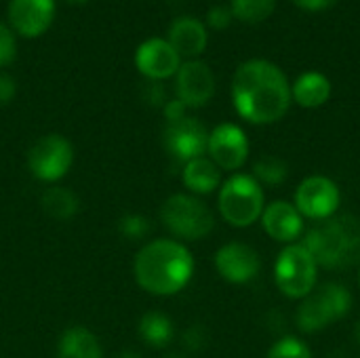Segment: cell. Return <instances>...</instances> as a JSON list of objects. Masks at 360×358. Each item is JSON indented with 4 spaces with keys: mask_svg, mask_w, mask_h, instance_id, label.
Returning <instances> with one entry per match:
<instances>
[{
    "mask_svg": "<svg viewBox=\"0 0 360 358\" xmlns=\"http://www.w3.org/2000/svg\"><path fill=\"white\" fill-rule=\"evenodd\" d=\"M17 55V42H15V34L8 25H4L0 21V68L8 65Z\"/></svg>",
    "mask_w": 360,
    "mask_h": 358,
    "instance_id": "83f0119b",
    "label": "cell"
},
{
    "mask_svg": "<svg viewBox=\"0 0 360 358\" xmlns=\"http://www.w3.org/2000/svg\"><path fill=\"white\" fill-rule=\"evenodd\" d=\"M262 222L268 236L278 243H291L304 230L302 213L295 209V205H289L285 200H276L268 205L262 213Z\"/></svg>",
    "mask_w": 360,
    "mask_h": 358,
    "instance_id": "9a60e30c",
    "label": "cell"
},
{
    "mask_svg": "<svg viewBox=\"0 0 360 358\" xmlns=\"http://www.w3.org/2000/svg\"><path fill=\"white\" fill-rule=\"evenodd\" d=\"M15 93H17V84H15V80H13L8 74L0 72V108H2V106H6V103H11V101H13V97H15Z\"/></svg>",
    "mask_w": 360,
    "mask_h": 358,
    "instance_id": "4dcf8cb0",
    "label": "cell"
},
{
    "mask_svg": "<svg viewBox=\"0 0 360 358\" xmlns=\"http://www.w3.org/2000/svg\"><path fill=\"white\" fill-rule=\"evenodd\" d=\"M316 266L329 270L352 268L360 262V219L354 215L321 219L304 238Z\"/></svg>",
    "mask_w": 360,
    "mask_h": 358,
    "instance_id": "3957f363",
    "label": "cell"
},
{
    "mask_svg": "<svg viewBox=\"0 0 360 358\" xmlns=\"http://www.w3.org/2000/svg\"><path fill=\"white\" fill-rule=\"evenodd\" d=\"M274 6H276V0H232L230 11L240 21L257 23V21H264L266 17H270Z\"/></svg>",
    "mask_w": 360,
    "mask_h": 358,
    "instance_id": "cb8c5ba5",
    "label": "cell"
},
{
    "mask_svg": "<svg viewBox=\"0 0 360 358\" xmlns=\"http://www.w3.org/2000/svg\"><path fill=\"white\" fill-rule=\"evenodd\" d=\"M133 272L143 291L152 295H173L190 283L194 260L181 243L160 238L141 247Z\"/></svg>",
    "mask_w": 360,
    "mask_h": 358,
    "instance_id": "7a4b0ae2",
    "label": "cell"
},
{
    "mask_svg": "<svg viewBox=\"0 0 360 358\" xmlns=\"http://www.w3.org/2000/svg\"><path fill=\"white\" fill-rule=\"evenodd\" d=\"M167 40L179 57H198L207 46V27L194 17H179L171 23Z\"/></svg>",
    "mask_w": 360,
    "mask_h": 358,
    "instance_id": "2e32d148",
    "label": "cell"
},
{
    "mask_svg": "<svg viewBox=\"0 0 360 358\" xmlns=\"http://www.w3.org/2000/svg\"><path fill=\"white\" fill-rule=\"evenodd\" d=\"M143 95H146L148 103H152V106H165V103H167L165 89H162V84H158L156 80H152V84L146 87Z\"/></svg>",
    "mask_w": 360,
    "mask_h": 358,
    "instance_id": "d6a6232c",
    "label": "cell"
},
{
    "mask_svg": "<svg viewBox=\"0 0 360 358\" xmlns=\"http://www.w3.org/2000/svg\"><path fill=\"white\" fill-rule=\"evenodd\" d=\"M160 219L169 228L171 234L186 238V241L205 238L215 226V219L209 207L190 194L169 196L160 209Z\"/></svg>",
    "mask_w": 360,
    "mask_h": 358,
    "instance_id": "5b68a950",
    "label": "cell"
},
{
    "mask_svg": "<svg viewBox=\"0 0 360 358\" xmlns=\"http://www.w3.org/2000/svg\"><path fill=\"white\" fill-rule=\"evenodd\" d=\"M135 65L137 70L150 78V80H162L173 74H177L181 65V57L175 53V49L165 38H150L139 44L135 53Z\"/></svg>",
    "mask_w": 360,
    "mask_h": 358,
    "instance_id": "7c38bea8",
    "label": "cell"
},
{
    "mask_svg": "<svg viewBox=\"0 0 360 358\" xmlns=\"http://www.w3.org/2000/svg\"><path fill=\"white\" fill-rule=\"evenodd\" d=\"M253 175L255 179L268 184V186H278L287 179L289 175V167L283 158L276 156H262L255 167H253Z\"/></svg>",
    "mask_w": 360,
    "mask_h": 358,
    "instance_id": "d4e9b609",
    "label": "cell"
},
{
    "mask_svg": "<svg viewBox=\"0 0 360 358\" xmlns=\"http://www.w3.org/2000/svg\"><path fill=\"white\" fill-rule=\"evenodd\" d=\"M175 80L177 99L186 108H200L205 106L215 93V76L205 61L192 59L179 65Z\"/></svg>",
    "mask_w": 360,
    "mask_h": 358,
    "instance_id": "8fae6325",
    "label": "cell"
},
{
    "mask_svg": "<svg viewBox=\"0 0 360 358\" xmlns=\"http://www.w3.org/2000/svg\"><path fill=\"white\" fill-rule=\"evenodd\" d=\"M139 335L152 348H165L173 340V323L162 312H146L139 321Z\"/></svg>",
    "mask_w": 360,
    "mask_h": 358,
    "instance_id": "44dd1931",
    "label": "cell"
},
{
    "mask_svg": "<svg viewBox=\"0 0 360 358\" xmlns=\"http://www.w3.org/2000/svg\"><path fill=\"white\" fill-rule=\"evenodd\" d=\"M268 358H312V354L304 342L295 338H283L270 348Z\"/></svg>",
    "mask_w": 360,
    "mask_h": 358,
    "instance_id": "4316f807",
    "label": "cell"
},
{
    "mask_svg": "<svg viewBox=\"0 0 360 358\" xmlns=\"http://www.w3.org/2000/svg\"><path fill=\"white\" fill-rule=\"evenodd\" d=\"M219 211L224 219L236 228L255 224L264 213V192L255 177L234 175L219 192Z\"/></svg>",
    "mask_w": 360,
    "mask_h": 358,
    "instance_id": "277c9868",
    "label": "cell"
},
{
    "mask_svg": "<svg viewBox=\"0 0 360 358\" xmlns=\"http://www.w3.org/2000/svg\"><path fill=\"white\" fill-rule=\"evenodd\" d=\"M40 205L44 209V213L57 222H68L72 219L78 209H80V203H78V196L70 190V188H63V186H53V188H46L42 198H40Z\"/></svg>",
    "mask_w": 360,
    "mask_h": 358,
    "instance_id": "ffe728a7",
    "label": "cell"
},
{
    "mask_svg": "<svg viewBox=\"0 0 360 358\" xmlns=\"http://www.w3.org/2000/svg\"><path fill=\"white\" fill-rule=\"evenodd\" d=\"M74 162V148L61 135H44L40 137L27 152V169L30 173L46 184L59 181Z\"/></svg>",
    "mask_w": 360,
    "mask_h": 358,
    "instance_id": "52a82bcc",
    "label": "cell"
},
{
    "mask_svg": "<svg viewBox=\"0 0 360 358\" xmlns=\"http://www.w3.org/2000/svg\"><path fill=\"white\" fill-rule=\"evenodd\" d=\"M55 17V0H11L8 21L11 30L34 38L44 34Z\"/></svg>",
    "mask_w": 360,
    "mask_h": 358,
    "instance_id": "4fadbf2b",
    "label": "cell"
},
{
    "mask_svg": "<svg viewBox=\"0 0 360 358\" xmlns=\"http://www.w3.org/2000/svg\"><path fill=\"white\" fill-rule=\"evenodd\" d=\"M232 99L238 114L255 124H270L285 116L291 103L287 76L266 59L243 63L232 80Z\"/></svg>",
    "mask_w": 360,
    "mask_h": 358,
    "instance_id": "6da1fadb",
    "label": "cell"
},
{
    "mask_svg": "<svg viewBox=\"0 0 360 358\" xmlns=\"http://www.w3.org/2000/svg\"><path fill=\"white\" fill-rule=\"evenodd\" d=\"M316 295L325 304V308H327V312H329L333 323L340 321L342 317H346L350 312V308H352V295H350V291L344 285L329 283L321 291H316Z\"/></svg>",
    "mask_w": 360,
    "mask_h": 358,
    "instance_id": "603a6c76",
    "label": "cell"
},
{
    "mask_svg": "<svg viewBox=\"0 0 360 358\" xmlns=\"http://www.w3.org/2000/svg\"><path fill=\"white\" fill-rule=\"evenodd\" d=\"M359 340H360V327H359Z\"/></svg>",
    "mask_w": 360,
    "mask_h": 358,
    "instance_id": "74e56055",
    "label": "cell"
},
{
    "mask_svg": "<svg viewBox=\"0 0 360 358\" xmlns=\"http://www.w3.org/2000/svg\"><path fill=\"white\" fill-rule=\"evenodd\" d=\"M150 228H152L150 222L143 215H137V213H129V215H124L118 222L120 234L124 238H129V241H141V238H146L148 232H150Z\"/></svg>",
    "mask_w": 360,
    "mask_h": 358,
    "instance_id": "484cf974",
    "label": "cell"
},
{
    "mask_svg": "<svg viewBox=\"0 0 360 358\" xmlns=\"http://www.w3.org/2000/svg\"><path fill=\"white\" fill-rule=\"evenodd\" d=\"M57 358H103V350L89 329L70 327L59 338Z\"/></svg>",
    "mask_w": 360,
    "mask_h": 358,
    "instance_id": "e0dca14e",
    "label": "cell"
},
{
    "mask_svg": "<svg viewBox=\"0 0 360 358\" xmlns=\"http://www.w3.org/2000/svg\"><path fill=\"white\" fill-rule=\"evenodd\" d=\"M331 317L325 308V304L321 302V298L316 293H310L300 310H297V327L304 331V333H316L321 329H325L327 325H331Z\"/></svg>",
    "mask_w": 360,
    "mask_h": 358,
    "instance_id": "7402d4cb",
    "label": "cell"
},
{
    "mask_svg": "<svg viewBox=\"0 0 360 358\" xmlns=\"http://www.w3.org/2000/svg\"><path fill=\"white\" fill-rule=\"evenodd\" d=\"M207 152L211 160L226 171H236L245 165L249 156V141L240 127L232 122H224L209 133Z\"/></svg>",
    "mask_w": 360,
    "mask_h": 358,
    "instance_id": "30bf717a",
    "label": "cell"
},
{
    "mask_svg": "<svg viewBox=\"0 0 360 358\" xmlns=\"http://www.w3.org/2000/svg\"><path fill=\"white\" fill-rule=\"evenodd\" d=\"M181 179L186 188L192 190L194 194H211L221 181V173H219V167L211 158L200 156L184 165Z\"/></svg>",
    "mask_w": 360,
    "mask_h": 358,
    "instance_id": "ac0fdd59",
    "label": "cell"
},
{
    "mask_svg": "<svg viewBox=\"0 0 360 358\" xmlns=\"http://www.w3.org/2000/svg\"><path fill=\"white\" fill-rule=\"evenodd\" d=\"M207 344V331L202 325H192L186 333H184V346L192 352L200 350Z\"/></svg>",
    "mask_w": 360,
    "mask_h": 358,
    "instance_id": "f546056e",
    "label": "cell"
},
{
    "mask_svg": "<svg viewBox=\"0 0 360 358\" xmlns=\"http://www.w3.org/2000/svg\"><path fill=\"white\" fill-rule=\"evenodd\" d=\"M215 268L228 283H249L259 272V255L245 243H228L215 253Z\"/></svg>",
    "mask_w": 360,
    "mask_h": 358,
    "instance_id": "5bb4252c",
    "label": "cell"
},
{
    "mask_svg": "<svg viewBox=\"0 0 360 358\" xmlns=\"http://www.w3.org/2000/svg\"><path fill=\"white\" fill-rule=\"evenodd\" d=\"M316 262L304 245L287 247L274 266V279L278 289L293 300L308 298L316 285Z\"/></svg>",
    "mask_w": 360,
    "mask_h": 358,
    "instance_id": "8992f818",
    "label": "cell"
},
{
    "mask_svg": "<svg viewBox=\"0 0 360 358\" xmlns=\"http://www.w3.org/2000/svg\"><path fill=\"white\" fill-rule=\"evenodd\" d=\"M167 358H184V357H177V354H171V357H167Z\"/></svg>",
    "mask_w": 360,
    "mask_h": 358,
    "instance_id": "8d00e7d4",
    "label": "cell"
},
{
    "mask_svg": "<svg viewBox=\"0 0 360 358\" xmlns=\"http://www.w3.org/2000/svg\"><path fill=\"white\" fill-rule=\"evenodd\" d=\"M114 358H141V354H139V352H135V350H124V352L116 354Z\"/></svg>",
    "mask_w": 360,
    "mask_h": 358,
    "instance_id": "e575fe53",
    "label": "cell"
},
{
    "mask_svg": "<svg viewBox=\"0 0 360 358\" xmlns=\"http://www.w3.org/2000/svg\"><path fill=\"white\" fill-rule=\"evenodd\" d=\"M165 150L179 162H190L207 152L209 133L198 118L184 116L175 122H167L162 133Z\"/></svg>",
    "mask_w": 360,
    "mask_h": 358,
    "instance_id": "ba28073f",
    "label": "cell"
},
{
    "mask_svg": "<svg viewBox=\"0 0 360 358\" xmlns=\"http://www.w3.org/2000/svg\"><path fill=\"white\" fill-rule=\"evenodd\" d=\"M162 112H165L167 122H175V120H179V118L186 116V106L175 97V99H169V101L162 106Z\"/></svg>",
    "mask_w": 360,
    "mask_h": 358,
    "instance_id": "1f68e13d",
    "label": "cell"
},
{
    "mask_svg": "<svg viewBox=\"0 0 360 358\" xmlns=\"http://www.w3.org/2000/svg\"><path fill=\"white\" fill-rule=\"evenodd\" d=\"M340 188L335 181L323 175L308 177L300 184L295 192V209L310 219H327L333 217V213L340 207Z\"/></svg>",
    "mask_w": 360,
    "mask_h": 358,
    "instance_id": "9c48e42d",
    "label": "cell"
},
{
    "mask_svg": "<svg viewBox=\"0 0 360 358\" xmlns=\"http://www.w3.org/2000/svg\"><path fill=\"white\" fill-rule=\"evenodd\" d=\"M331 95V82L321 72H306L297 78L295 87L291 89V97L302 108H319Z\"/></svg>",
    "mask_w": 360,
    "mask_h": 358,
    "instance_id": "d6986e66",
    "label": "cell"
},
{
    "mask_svg": "<svg viewBox=\"0 0 360 358\" xmlns=\"http://www.w3.org/2000/svg\"><path fill=\"white\" fill-rule=\"evenodd\" d=\"M300 8H306V11H323V8H329L333 4H338L340 0H293Z\"/></svg>",
    "mask_w": 360,
    "mask_h": 358,
    "instance_id": "836d02e7",
    "label": "cell"
},
{
    "mask_svg": "<svg viewBox=\"0 0 360 358\" xmlns=\"http://www.w3.org/2000/svg\"><path fill=\"white\" fill-rule=\"evenodd\" d=\"M232 17H234V15H232L230 6H226V4H215V6H211L209 13H207V21H209V25L215 27V30H226V27L230 25Z\"/></svg>",
    "mask_w": 360,
    "mask_h": 358,
    "instance_id": "f1b7e54d",
    "label": "cell"
},
{
    "mask_svg": "<svg viewBox=\"0 0 360 358\" xmlns=\"http://www.w3.org/2000/svg\"><path fill=\"white\" fill-rule=\"evenodd\" d=\"M65 2H70V4H82V2H86V0H65Z\"/></svg>",
    "mask_w": 360,
    "mask_h": 358,
    "instance_id": "d590c367",
    "label": "cell"
}]
</instances>
